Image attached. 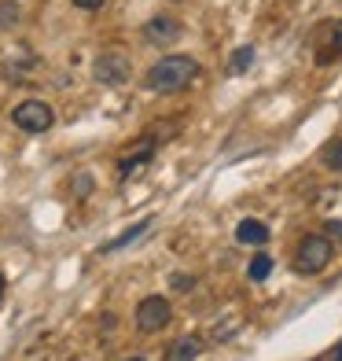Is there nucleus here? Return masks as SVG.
Here are the masks:
<instances>
[{"mask_svg": "<svg viewBox=\"0 0 342 361\" xmlns=\"http://www.w3.org/2000/svg\"><path fill=\"white\" fill-rule=\"evenodd\" d=\"M331 361H342V343H338V347H335V354H331Z\"/></svg>", "mask_w": 342, "mask_h": 361, "instance_id": "18", "label": "nucleus"}, {"mask_svg": "<svg viewBox=\"0 0 342 361\" xmlns=\"http://www.w3.org/2000/svg\"><path fill=\"white\" fill-rule=\"evenodd\" d=\"M148 228H151V218H144V221H137V225H129L125 228V233L118 236V240H110V243H103V255H114V251H122V247H129V243H133V240H140L144 233H148Z\"/></svg>", "mask_w": 342, "mask_h": 361, "instance_id": "10", "label": "nucleus"}, {"mask_svg": "<svg viewBox=\"0 0 342 361\" xmlns=\"http://www.w3.org/2000/svg\"><path fill=\"white\" fill-rule=\"evenodd\" d=\"M254 59H258L254 44H239L236 52H232V59H228V74H247L254 67Z\"/></svg>", "mask_w": 342, "mask_h": 361, "instance_id": "11", "label": "nucleus"}, {"mask_svg": "<svg viewBox=\"0 0 342 361\" xmlns=\"http://www.w3.org/2000/svg\"><path fill=\"white\" fill-rule=\"evenodd\" d=\"M151 155H155V140H151V137H144L140 144H133V152H129V155L118 162V173H122V180H129L133 173H140V170L151 162Z\"/></svg>", "mask_w": 342, "mask_h": 361, "instance_id": "7", "label": "nucleus"}, {"mask_svg": "<svg viewBox=\"0 0 342 361\" xmlns=\"http://www.w3.org/2000/svg\"><path fill=\"white\" fill-rule=\"evenodd\" d=\"M4 288H8V284H4V273H0V299H4Z\"/></svg>", "mask_w": 342, "mask_h": 361, "instance_id": "19", "label": "nucleus"}, {"mask_svg": "<svg viewBox=\"0 0 342 361\" xmlns=\"http://www.w3.org/2000/svg\"><path fill=\"white\" fill-rule=\"evenodd\" d=\"M129 56L125 52H100L96 56V63H92V78L100 81V85H125L129 81Z\"/></svg>", "mask_w": 342, "mask_h": 361, "instance_id": "4", "label": "nucleus"}, {"mask_svg": "<svg viewBox=\"0 0 342 361\" xmlns=\"http://www.w3.org/2000/svg\"><path fill=\"white\" fill-rule=\"evenodd\" d=\"M328 37H331V52H328V56H324V63H331L335 56H342V19L328 26Z\"/></svg>", "mask_w": 342, "mask_h": 361, "instance_id": "15", "label": "nucleus"}, {"mask_svg": "<svg viewBox=\"0 0 342 361\" xmlns=\"http://www.w3.org/2000/svg\"><path fill=\"white\" fill-rule=\"evenodd\" d=\"M11 122L19 126L23 133H48V129L56 126V111L44 100H23V104H15Z\"/></svg>", "mask_w": 342, "mask_h": 361, "instance_id": "3", "label": "nucleus"}, {"mask_svg": "<svg viewBox=\"0 0 342 361\" xmlns=\"http://www.w3.org/2000/svg\"><path fill=\"white\" fill-rule=\"evenodd\" d=\"M199 78V63H195L191 56H166L158 59L155 67L148 71V78H144V85H148V92H181L188 89L191 81Z\"/></svg>", "mask_w": 342, "mask_h": 361, "instance_id": "1", "label": "nucleus"}, {"mask_svg": "<svg viewBox=\"0 0 342 361\" xmlns=\"http://www.w3.org/2000/svg\"><path fill=\"white\" fill-rule=\"evenodd\" d=\"M203 354V339H195V336H181L170 347V354H166V361H195Z\"/></svg>", "mask_w": 342, "mask_h": 361, "instance_id": "9", "label": "nucleus"}, {"mask_svg": "<svg viewBox=\"0 0 342 361\" xmlns=\"http://www.w3.org/2000/svg\"><path fill=\"white\" fill-rule=\"evenodd\" d=\"M129 361H144V357H129Z\"/></svg>", "mask_w": 342, "mask_h": 361, "instance_id": "20", "label": "nucleus"}, {"mask_svg": "<svg viewBox=\"0 0 342 361\" xmlns=\"http://www.w3.org/2000/svg\"><path fill=\"white\" fill-rule=\"evenodd\" d=\"M320 159H324V166H328V170L342 173V140H331V144H324Z\"/></svg>", "mask_w": 342, "mask_h": 361, "instance_id": "13", "label": "nucleus"}, {"mask_svg": "<svg viewBox=\"0 0 342 361\" xmlns=\"http://www.w3.org/2000/svg\"><path fill=\"white\" fill-rule=\"evenodd\" d=\"M144 41H148V44H158V48L181 41V23L170 19V15H155V19L144 23Z\"/></svg>", "mask_w": 342, "mask_h": 361, "instance_id": "6", "label": "nucleus"}, {"mask_svg": "<svg viewBox=\"0 0 342 361\" xmlns=\"http://www.w3.org/2000/svg\"><path fill=\"white\" fill-rule=\"evenodd\" d=\"M236 240L243 243V247H265L269 243V225L258 221V218H243L236 225Z\"/></svg>", "mask_w": 342, "mask_h": 361, "instance_id": "8", "label": "nucleus"}, {"mask_svg": "<svg viewBox=\"0 0 342 361\" xmlns=\"http://www.w3.org/2000/svg\"><path fill=\"white\" fill-rule=\"evenodd\" d=\"M107 4V0H74V8H81V11H100Z\"/></svg>", "mask_w": 342, "mask_h": 361, "instance_id": "17", "label": "nucleus"}, {"mask_svg": "<svg viewBox=\"0 0 342 361\" xmlns=\"http://www.w3.org/2000/svg\"><path fill=\"white\" fill-rule=\"evenodd\" d=\"M247 276H251L254 284L269 281V276H272V258H269V255H254V258H251V266H247Z\"/></svg>", "mask_w": 342, "mask_h": 361, "instance_id": "12", "label": "nucleus"}, {"mask_svg": "<svg viewBox=\"0 0 342 361\" xmlns=\"http://www.w3.org/2000/svg\"><path fill=\"white\" fill-rule=\"evenodd\" d=\"M19 23V4L15 0H0V30H11Z\"/></svg>", "mask_w": 342, "mask_h": 361, "instance_id": "14", "label": "nucleus"}, {"mask_svg": "<svg viewBox=\"0 0 342 361\" xmlns=\"http://www.w3.org/2000/svg\"><path fill=\"white\" fill-rule=\"evenodd\" d=\"M170 317H173V306L162 295H148V299L137 302V328L140 332H158V328L170 324Z\"/></svg>", "mask_w": 342, "mask_h": 361, "instance_id": "5", "label": "nucleus"}, {"mask_svg": "<svg viewBox=\"0 0 342 361\" xmlns=\"http://www.w3.org/2000/svg\"><path fill=\"white\" fill-rule=\"evenodd\" d=\"M331 262V240L320 236V233H309L302 236V243L295 247V269L302 276H313V273H324Z\"/></svg>", "mask_w": 342, "mask_h": 361, "instance_id": "2", "label": "nucleus"}, {"mask_svg": "<svg viewBox=\"0 0 342 361\" xmlns=\"http://www.w3.org/2000/svg\"><path fill=\"white\" fill-rule=\"evenodd\" d=\"M92 192V177L89 173H77V180H74V195H89Z\"/></svg>", "mask_w": 342, "mask_h": 361, "instance_id": "16", "label": "nucleus"}]
</instances>
